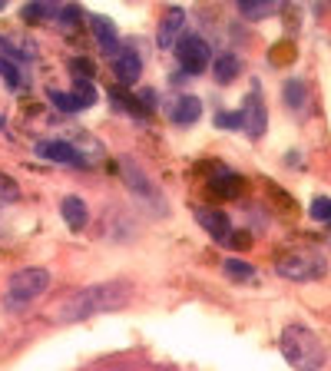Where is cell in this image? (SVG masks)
Instances as JSON below:
<instances>
[{
	"mask_svg": "<svg viewBox=\"0 0 331 371\" xmlns=\"http://www.w3.org/2000/svg\"><path fill=\"white\" fill-rule=\"evenodd\" d=\"M130 298H132L130 282H120V278L116 282H100V286H90L83 292H76L63 305V318L66 322H80V318H90V315H100V312H116Z\"/></svg>",
	"mask_w": 331,
	"mask_h": 371,
	"instance_id": "obj_1",
	"label": "cell"
},
{
	"mask_svg": "<svg viewBox=\"0 0 331 371\" xmlns=\"http://www.w3.org/2000/svg\"><path fill=\"white\" fill-rule=\"evenodd\" d=\"M282 352L292 362V368L298 371H318L325 365V348L322 338L305 328V325H288L282 332Z\"/></svg>",
	"mask_w": 331,
	"mask_h": 371,
	"instance_id": "obj_2",
	"label": "cell"
},
{
	"mask_svg": "<svg viewBox=\"0 0 331 371\" xmlns=\"http://www.w3.org/2000/svg\"><path fill=\"white\" fill-rule=\"evenodd\" d=\"M275 268L282 278L292 282H312V278L325 276V256H318L315 249H285L275 256Z\"/></svg>",
	"mask_w": 331,
	"mask_h": 371,
	"instance_id": "obj_3",
	"label": "cell"
},
{
	"mask_svg": "<svg viewBox=\"0 0 331 371\" xmlns=\"http://www.w3.org/2000/svg\"><path fill=\"white\" fill-rule=\"evenodd\" d=\"M50 286V272L47 268H20L10 276L7 286V305L10 308H20V305H30L37 296H43Z\"/></svg>",
	"mask_w": 331,
	"mask_h": 371,
	"instance_id": "obj_4",
	"label": "cell"
},
{
	"mask_svg": "<svg viewBox=\"0 0 331 371\" xmlns=\"http://www.w3.org/2000/svg\"><path fill=\"white\" fill-rule=\"evenodd\" d=\"M212 63V50L202 37H182L179 40V67L186 73H202Z\"/></svg>",
	"mask_w": 331,
	"mask_h": 371,
	"instance_id": "obj_5",
	"label": "cell"
},
{
	"mask_svg": "<svg viewBox=\"0 0 331 371\" xmlns=\"http://www.w3.org/2000/svg\"><path fill=\"white\" fill-rule=\"evenodd\" d=\"M182 33H186V10L182 7H169L166 14H162L159 20V30H156V43H159L162 50L176 47L182 40Z\"/></svg>",
	"mask_w": 331,
	"mask_h": 371,
	"instance_id": "obj_6",
	"label": "cell"
},
{
	"mask_svg": "<svg viewBox=\"0 0 331 371\" xmlns=\"http://www.w3.org/2000/svg\"><path fill=\"white\" fill-rule=\"evenodd\" d=\"M238 116H242V130H246L252 140H258V136L265 133V106H262L258 90H252V93L246 96V106L238 110Z\"/></svg>",
	"mask_w": 331,
	"mask_h": 371,
	"instance_id": "obj_7",
	"label": "cell"
},
{
	"mask_svg": "<svg viewBox=\"0 0 331 371\" xmlns=\"http://www.w3.org/2000/svg\"><path fill=\"white\" fill-rule=\"evenodd\" d=\"M113 70H116V76H120L126 86H132V83H136V80L142 76V60H140V53H132V50H116Z\"/></svg>",
	"mask_w": 331,
	"mask_h": 371,
	"instance_id": "obj_8",
	"label": "cell"
},
{
	"mask_svg": "<svg viewBox=\"0 0 331 371\" xmlns=\"http://www.w3.org/2000/svg\"><path fill=\"white\" fill-rule=\"evenodd\" d=\"M196 219H199V226L206 229L212 239H219V242H226V239L232 236L226 212H219V209H196Z\"/></svg>",
	"mask_w": 331,
	"mask_h": 371,
	"instance_id": "obj_9",
	"label": "cell"
},
{
	"mask_svg": "<svg viewBox=\"0 0 331 371\" xmlns=\"http://www.w3.org/2000/svg\"><path fill=\"white\" fill-rule=\"evenodd\" d=\"M120 169H123V179L130 182L132 189H136V196H142V199H156V192H152V182L142 176V169L136 166L132 160H120Z\"/></svg>",
	"mask_w": 331,
	"mask_h": 371,
	"instance_id": "obj_10",
	"label": "cell"
},
{
	"mask_svg": "<svg viewBox=\"0 0 331 371\" xmlns=\"http://www.w3.org/2000/svg\"><path fill=\"white\" fill-rule=\"evenodd\" d=\"M37 152L43 156V160L66 162V166H80V156H76V150H73L70 143H63V140H53V143H40Z\"/></svg>",
	"mask_w": 331,
	"mask_h": 371,
	"instance_id": "obj_11",
	"label": "cell"
},
{
	"mask_svg": "<svg viewBox=\"0 0 331 371\" xmlns=\"http://www.w3.org/2000/svg\"><path fill=\"white\" fill-rule=\"evenodd\" d=\"M199 116H202L199 96H182V100H176V106H172V123L176 126H192Z\"/></svg>",
	"mask_w": 331,
	"mask_h": 371,
	"instance_id": "obj_12",
	"label": "cell"
},
{
	"mask_svg": "<svg viewBox=\"0 0 331 371\" xmlns=\"http://www.w3.org/2000/svg\"><path fill=\"white\" fill-rule=\"evenodd\" d=\"M60 212H63V222L73 229V232H80V229L86 226V202L80 199V196H66Z\"/></svg>",
	"mask_w": 331,
	"mask_h": 371,
	"instance_id": "obj_13",
	"label": "cell"
},
{
	"mask_svg": "<svg viewBox=\"0 0 331 371\" xmlns=\"http://www.w3.org/2000/svg\"><path fill=\"white\" fill-rule=\"evenodd\" d=\"M238 70H242V60H238L236 53H219V57L212 60V73H216L219 83H232L238 76Z\"/></svg>",
	"mask_w": 331,
	"mask_h": 371,
	"instance_id": "obj_14",
	"label": "cell"
},
{
	"mask_svg": "<svg viewBox=\"0 0 331 371\" xmlns=\"http://www.w3.org/2000/svg\"><path fill=\"white\" fill-rule=\"evenodd\" d=\"M278 10V0H238V14L246 20H265Z\"/></svg>",
	"mask_w": 331,
	"mask_h": 371,
	"instance_id": "obj_15",
	"label": "cell"
},
{
	"mask_svg": "<svg viewBox=\"0 0 331 371\" xmlns=\"http://www.w3.org/2000/svg\"><path fill=\"white\" fill-rule=\"evenodd\" d=\"M242 186H246V179L236 176V172H222L219 179H212V189H216L219 196H226V199H236L238 192H242Z\"/></svg>",
	"mask_w": 331,
	"mask_h": 371,
	"instance_id": "obj_16",
	"label": "cell"
},
{
	"mask_svg": "<svg viewBox=\"0 0 331 371\" xmlns=\"http://www.w3.org/2000/svg\"><path fill=\"white\" fill-rule=\"evenodd\" d=\"M90 23H93V33H96V40H100L103 47H116V27H113V20H106V17H100V14H93V17H90Z\"/></svg>",
	"mask_w": 331,
	"mask_h": 371,
	"instance_id": "obj_17",
	"label": "cell"
},
{
	"mask_svg": "<svg viewBox=\"0 0 331 371\" xmlns=\"http://www.w3.org/2000/svg\"><path fill=\"white\" fill-rule=\"evenodd\" d=\"M20 199V186L10 179L7 172H0V206H10V202Z\"/></svg>",
	"mask_w": 331,
	"mask_h": 371,
	"instance_id": "obj_18",
	"label": "cell"
},
{
	"mask_svg": "<svg viewBox=\"0 0 331 371\" xmlns=\"http://www.w3.org/2000/svg\"><path fill=\"white\" fill-rule=\"evenodd\" d=\"M285 103L292 106V110H298V106L305 103V83L302 80H288V83H285Z\"/></svg>",
	"mask_w": 331,
	"mask_h": 371,
	"instance_id": "obj_19",
	"label": "cell"
},
{
	"mask_svg": "<svg viewBox=\"0 0 331 371\" xmlns=\"http://www.w3.org/2000/svg\"><path fill=\"white\" fill-rule=\"evenodd\" d=\"M73 100L80 103V110H83V106H93V103H96V90H93V83H90V80H76V93H73Z\"/></svg>",
	"mask_w": 331,
	"mask_h": 371,
	"instance_id": "obj_20",
	"label": "cell"
},
{
	"mask_svg": "<svg viewBox=\"0 0 331 371\" xmlns=\"http://www.w3.org/2000/svg\"><path fill=\"white\" fill-rule=\"evenodd\" d=\"M0 76L7 80V86L10 90H17V86H23V76H20V70L10 63L7 57H0Z\"/></svg>",
	"mask_w": 331,
	"mask_h": 371,
	"instance_id": "obj_21",
	"label": "cell"
},
{
	"mask_svg": "<svg viewBox=\"0 0 331 371\" xmlns=\"http://www.w3.org/2000/svg\"><path fill=\"white\" fill-rule=\"evenodd\" d=\"M288 60H295L292 40H285V43H275V47H272V63H275V67H285Z\"/></svg>",
	"mask_w": 331,
	"mask_h": 371,
	"instance_id": "obj_22",
	"label": "cell"
},
{
	"mask_svg": "<svg viewBox=\"0 0 331 371\" xmlns=\"http://www.w3.org/2000/svg\"><path fill=\"white\" fill-rule=\"evenodd\" d=\"M226 272H228V278H238V282L252 278V266H248V262H238V258H228V262H226Z\"/></svg>",
	"mask_w": 331,
	"mask_h": 371,
	"instance_id": "obj_23",
	"label": "cell"
},
{
	"mask_svg": "<svg viewBox=\"0 0 331 371\" xmlns=\"http://www.w3.org/2000/svg\"><path fill=\"white\" fill-rule=\"evenodd\" d=\"M312 219L315 222H331V199L318 196V199L312 202Z\"/></svg>",
	"mask_w": 331,
	"mask_h": 371,
	"instance_id": "obj_24",
	"label": "cell"
},
{
	"mask_svg": "<svg viewBox=\"0 0 331 371\" xmlns=\"http://www.w3.org/2000/svg\"><path fill=\"white\" fill-rule=\"evenodd\" d=\"M50 100H53V106L63 110V113H76V110H80V103H76L70 93H50Z\"/></svg>",
	"mask_w": 331,
	"mask_h": 371,
	"instance_id": "obj_25",
	"label": "cell"
},
{
	"mask_svg": "<svg viewBox=\"0 0 331 371\" xmlns=\"http://www.w3.org/2000/svg\"><path fill=\"white\" fill-rule=\"evenodd\" d=\"M226 246H232V249H248V246H252V239H248V232H232V236L226 239Z\"/></svg>",
	"mask_w": 331,
	"mask_h": 371,
	"instance_id": "obj_26",
	"label": "cell"
},
{
	"mask_svg": "<svg viewBox=\"0 0 331 371\" xmlns=\"http://www.w3.org/2000/svg\"><path fill=\"white\" fill-rule=\"evenodd\" d=\"M73 73H83V80H90V73H93V63H86V60H76V63H73Z\"/></svg>",
	"mask_w": 331,
	"mask_h": 371,
	"instance_id": "obj_27",
	"label": "cell"
},
{
	"mask_svg": "<svg viewBox=\"0 0 331 371\" xmlns=\"http://www.w3.org/2000/svg\"><path fill=\"white\" fill-rule=\"evenodd\" d=\"M60 17H63V23H73V20H80V10L76 7H60Z\"/></svg>",
	"mask_w": 331,
	"mask_h": 371,
	"instance_id": "obj_28",
	"label": "cell"
},
{
	"mask_svg": "<svg viewBox=\"0 0 331 371\" xmlns=\"http://www.w3.org/2000/svg\"><path fill=\"white\" fill-rule=\"evenodd\" d=\"M0 130H4V116H0Z\"/></svg>",
	"mask_w": 331,
	"mask_h": 371,
	"instance_id": "obj_29",
	"label": "cell"
},
{
	"mask_svg": "<svg viewBox=\"0 0 331 371\" xmlns=\"http://www.w3.org/2000/svg\"><path fill=\"white\" fill-rule=\"evenodd\" d=\"M0 10H4V0H0Z\"/></svg>",
	"mask_w": 331,
	"mask_h": 371,
	"instance_id": "obj_30",
	"label": "cell"
}]
</instances>
